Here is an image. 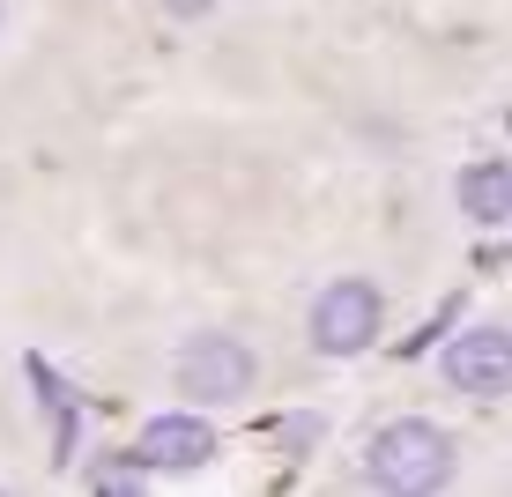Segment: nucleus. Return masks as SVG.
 <instances>
[{
    "label": "nucleus",
    "instance_id": "f257e3e1",
    "mask_svg": "<svg viewBox=\"0 0 512 497\" xmlns=\"http://www.w3.org/2000/svg\"><path fill=\"white\" fill-rule=\"evenodd\" d=\"M453 475V438L423 416H401L364 446V483L394 490V497H423V490H446Z\"/></svg>",
    "mask_w": 512,
    "mask_h": 497
},
{
    "label": "nucleus",
    "instance_id": "f03ea898",
    "mask_svg": "<svg viewBox=\"0 0 512 497\" xmlns=\"http://www.w3.org/2000/svg\"><path fill=\"white\" fill-rule=\"evenodd\" d=\"M379 319H386L379 282L342 275V282H327L320 305H312V349H320V357H357L364 342H379Z\"/></svg>",
    "mask_w": 512,
    "mask_h": 497
},
{
    "label": "nucleus",
    "instance_id": "7ed1b4c3",
    "mask_svg": "<svg viewBox=\"0 0 512 497\" xmlns=\"http://www.w3.org/2000/svg\"><path fill=\"white\" fill-rule=\"evenodd\" d=\"M171 379H179L186 401H238V394H253L260 364H253L245 342H231V334H193L179 349V364H171Z\"/></svg>",
    "mask_w": 512,
    "mask_h": 497
},
{
    "label": "nucleus",
    "instance_id": "20e7f679",
    "mask_svg": "<svg viewBox=\"0 0 512 497\" xmlns=\"http://www.w3.org/2000/svg\"><path fill=\"white\" fill-rule=\"evenodd\" d=\"M446 386H461L475 401L512 394V334L505 327H468L461 342H446Z\"/></svg>",
    "mask_w": 512,
    "mask_h": 497
},
{
    "label": "nucleus",
    "instance_id": "39448f33",
    "mask_svg": "<svg viewBox=\"0 0 512 497\" xmlns=\"http://www.w3.org/2000/svg\"><path fill=\"white\" fill-rule=\"evenodd\" d=\"M141 460L164 468V475L208 468V460H216V431H208V416H156L149 431H141Z\"/></svg>",
    "mask_w": 512,
    "mask_h": 497
},
{
    "label": "nucleus",
    "instance_id": "423d86ee",
    "mask_svg": "<svg viewBox=\"0 0 512 497\" xmlns=\"http://www.w3.org/2000/svg\"><path fill=\"white\" fill-rule=\"evenodd\" d=\"M461 216L468 223H505L512 216V164H468L461 171Z\"/></svg>",
    "mask_w": 512,
    "mask_h": 497
}]
</instances>
